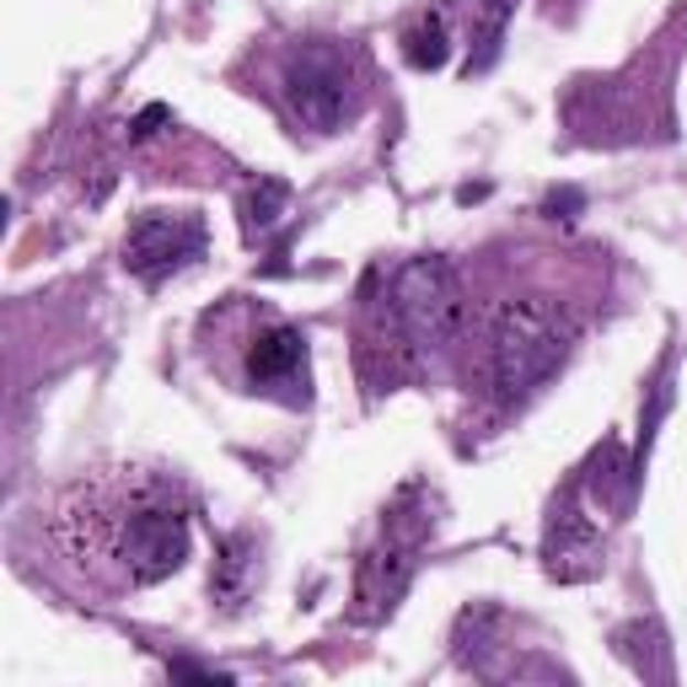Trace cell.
<instances>
[{
    "instance_id": "10",
    "label": "cell",
    "mask_w": 687,
    "mask_h": 687,
    "mask_svg": "<svg viewBox=\"0 0 687 687\" xmlns=\"http://www.w3.org/2000/svg\"><path fill=\"white\" fill-rule=\"evenodd\" d=\"M285 204H290V183L285 178H258L243 194V232L247 237H264L285 215Z\"/></svg>"
},
{
    "instance_id": "3",
    "label": "cell",
    "mask_w": 687,
    "mask_h": 687,
    "mask_svg": "<svg viewBox=\"0 0 687 687\" xmlns=\"http://www.w3.org/2000/svg\"><path fill=\"white\" fill-rule=\"evenodd\" d=\"M280 92L290 119L312 135H339L344 124L361 114L365 103V65L350 43L307 39L290 49L280 71Z\"/></svg>"
},
{
    "instance_id": "8",
    "label": "cell",
    "mask_w": 687,
    "mask_h": 687,
    "mask_svg": "<svg viewBox=\"0 0 687 687\" xmlns=\"http://www.w3.org/2000/svg\"><path fill=\"white\" fill-rule=\"evenodd\" d=\"M243 376L247 393H269V387H301L307 393V333L280 323V318L258 323L247 333Z\"/></svg>"
},
{
    "instance_id": "7",
    "label": "cell",
    "mask_w": 687,
    "mask_h": 687,
    "mask_svg": "<svg viewBox=\"0 0 687 687\" xmlns=\"http://www.w3.org/2000/svg\"><path fill=\"white\" fill-rule=\"evenodd\" d=\"M543 559H548V575H554V580H591V575L602 569V537H597L591 516L580 511V479L554 500Z\"/></svg>"
},
{
    "instance_id": "2",
    "label": "cell",
    "mask_w": 687,
    "mask_h": 687,
    "mask_svg": "<svg viewBox=\"0 0 687 687\" xmlns=\"http://www.w3.org/2000/svg\"><path fill=\"white\" fill-rule=\"evenodd\" d=\"M575 323L565 307H554L548 296H516L494 312L489 328V387L500 404H526L537 387H548L569 361Z\"/></svg>"
},
{
    "instance_id": "16",
    "label": "cell",
    "mask_w": 687,
    "mask_h": 687,
    "mask_svg": "<svg viewBox=\"0 0 687 687\" xmlns=\"http://www.w3.org/2000/svg\"><path fill=\"white\" fill-rule=\"evenodd\" d=\"M489 194V183H462V189H457V204H473V200H484Z\"/></svg>"
},
{
    "instance_id": "9",
    "label": "cell",
    "mask_w": 687,
    "mask_h": 687,
    "mask_svg": "<svg viewBox=\"0 0 687 687\" xmlns=\"http://www.w3.org/2000/svg\"><path fill=\"white\" fill-rule=\"evenodd\" d=\"M404 60L414 71H441L446 60H451V33H446L441 11H425V17L404 33Z\"/></svg>"
},
{
    "instance_id": "15",
    "label": "cell",
    "mask_w": 687,
    "mask_h": 687,
    "mask_svg": "<svg viewBox=\"0 0 687 687\" xmlns=\"http://www.w3.org/2000/svg\"><path fill=\"white\" fill-rule=\"evenodd\" d=\"M167 672H172V677H200V683H226V672H204L194 661H172Z\"/></svg>"
},
{
    "instance_id": "12",
    "label": "cell",
    "mask_w": 687,
    "mask_h": 687,
    "mask_svg": "<svg viewBox=\"0 0 687 687\" xmlns=\"http://www.w3.org/2000/svg\"><path fill=\"white\" fill-rule=\"evenodd\" d=\"M243 548H247L243 537H226V543H221V580H215L221 597H243V575H247Z\"/></svg>"
},
{
    "instance_id": "1",
    "label": "cell",
    "mask_w": 687,
    "mask_h": 687,
    "mask_svg": "<svg viewBox=\"0 0 687 687\" xmlns=\"http://www.w3.org/2000/svg\"><path fill=\"white\" fill-rule=\"evenodd\" d=\"M60 543L76 559L114 565L124 586H157L189 559V511L162 479L92 484L65 500Z\"/></svg>"
},
{
    "instance_id": "5",
    "label": "cell",
    "mask_w": 687,
    "mask_h": 687,
    "mask_svg": "<svg viewBox=\"0 0 687 687\" xmlns=\"http://www.w3.org/2000/svg\"><path fill=\"white\" fill-rule=\"evenodd\" d=\"M436 532V516L425 505L419 484H408L387 516H382V537L361 554V569H355V602H361V618H387L398 597L408 591L414 569H419V554Z\"/></svg>"
},
{
    "instance_id": "13",
    "label": "cell",
    "mask_w": 687,
    "mask_h": 687,
    "mask_svg": "<svg viewBox=\"0 0 687 687\" xmlns=\"http://www.w3.org/2000/svg\"><path fill=\"white\" fill-rule=\"evenodd\" d=\"M167 124H172V108H167V103H146V108L129 119V140H135V146H146V140H157V135H162Z\"/></svg>"
},
{
    "instance_id": "14",
    "label": "cell",
    "mask_w": 687,
    "mask_h": 687,
    "mask_svg": "<svg viewBox=\"0 0 687 687\" xmlns=\"http://www.w3.org/2000/svg\"><path fill=\"white\" fill-rule=\"evenodd\" d=\"M580 210H586V194H580V189H554V194H548V200H543V215H554V221H575V215H580Z\"/></svg>"
},
{
    "instance_id": "11",
    "label": "cell",
    "mask_w": 687,
    "mask_h": 687,
    "mask_svg": "<svg viewBox=\"0 0 687 687\" xmlns=\"http://www.w3.org/2000/svg\"><path fill=\"white\" fill-rule=\"evenodd\" d=\"M516 0H479V28H473V54H468V76H484L500 54V39H505V17H511Z\"/></svg>"
},
{
    "instance_id": "4",
    "label": "cell",
    "mask_w": 687,
    "mask_h": 687,
    "mask_svg": "<svg viewBox=\"0 0 687 687\" xmlns=\"http://www.w3.org/2000/svg\"><path fill=\"white\" fill-rule=\"evenodd\" d=\"M382 290H387V307L404 328V339L414 344V355H441L462 339L468 290L446 258H436V253L408 258L393 275H382Z\"/></svg>"
},
{
    "instance_id": "6",
    "label": "cell",
    "mask_w": 687,
    "mask_h": 687,
    "mask_svg": "<svg viewBox=\"0 0 687 687\" xmlns=\"http://www.w3.org/2000/svg\"><path fill=\"white\" fill-rule=\"evenodd\" d=\"M204 253V221L183 210H146L124 237V269L140 285H162Z\"/></svg>"
}]
</instances>
